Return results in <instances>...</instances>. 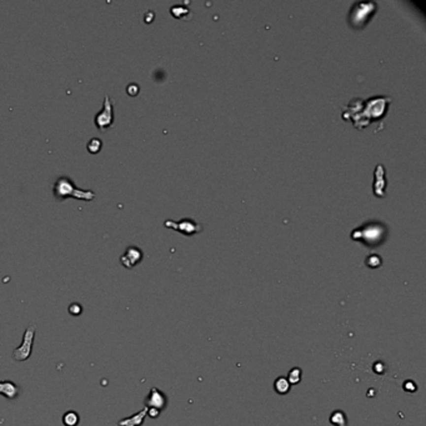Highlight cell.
<instances>
[{
    "label": "cell",
    "mask_w": 426,
    "mask_h": 426,
    "mask_svg": "<svg viewBox=\"0 0 426 426\" xmlns=\"http://www.w3.org/2000/svg\"><path fill=\"white\" fill-rule=\"evenodd\" d=\"M330 423L334 426H348V419L344 411L336 410L330 416Z\"/></svg>",
    "instance_id": "13"
},
{
    "label": "cell",
    "mask_w": 426,
    "mask_h": 426,
    "mask_svg": "<svg viewBox=\"0 0 426 426\" xmlns=\"http://www.w3.org/2000/svg\"><path fill=\"white\" fill-rule=\"evenodd\" d=\"M69 313L71 314L73 316H79L81 315V313H83V308H81V305L78 304V302H73V304H70V306H69Z\"/></svg>",
    "instance_id": "17"
},
{
    "label": "cell",
    "mask_w": 426,
    "mask_h": 426,
    "mask_svg": "<svg viewBox=\"0 0 426 426\" xmlns=\"http://www.w3.org/2000/svg\"><path fill=\"white\" fill-rule=\"evenodd\" d=\"M34 339H35V327H34V325H29V327L25 329L24 335H23L22 344L13 351V359L15 360V361L22 362L29 360V358L32 356L33 353Z\"/></svg>",
    "instance_id": "4"
},
{
    "label": "cell",
    "mask_w": 426,
    "mask_h": 426,
    "mask_svg": "<svg viewBox=\"0 0 426 426\" xmlns=\"http://www.w3.org/2000/svg\"><path fill=\"white\" fill-rule=\"evenodd\" d=\"M143 260V251L136 246H129L120 257V262L127 269H131Z\"/></svg>",
    "instance_id": "8"
},
{
    "label": "cell",
    "mask_w": 426,
    "mask_h": 426,
    "mask_svg": "<svg viewBox=\"0 0 426 426\" xmlns=\"http://www.w3.org/2000/svg\"><path fill=\"white\" fill-rule=\"evenodd\" d=\"M290 388H292V385L289 384L288 379L286 378H278L275 380V383H274V389H275V391L278 393V394L280 395H285L288 394L289 391H290Z\"/></svg>",
    "instance_id": "12"
},
{
    "label": "cell",
    "mask_w": 426,
    "mask_h": 426,
    "mask_svg": "<svg viewBox=\"0 0 426 426\" xmlns=\"http://www.w3.org/2000/svg\"><path fill=\"white\" fill-rule=\"evenodd\" d=\"M22 393V389L19 385H16L11 380H1L0 381V395L9 400H15Z\"/></svg>",
    "instance_id": "9"
},
{
    "label": "cell",
    "mask_w": 426,
    "mask_h": 426,
    "mask_svg": "<svg viewBox=\"0 0 426 426\" xmlns=\"http://www.w3.org/2000/svg\"><path fill=\"white\" fill-rule=\"evenodd\" d=\"M366 265L369 267H372V269H375V267H379L381 265V258L379 257V255H376V254H371V255H369V257H367Z\"/></svg>",
    "instance_id": "16"
},
{
    "label": "cell",
    "mask_w": 426,
    "mask_h": 426,
    "mask_svg": "<svg viewBox=\"0 0 426 426\" xmlns=\"http://www.w3.org/2000/svg\"><path fill=\"white\" fill-rule=\"evenodd\" d=\"M375 11H376V4L372 1L354 4V8L351 9L350 15H349V22L353 27L362 28L369 22Z\"/></svg>",
    "instance_id": "3"
},
{
    "label": "cell",
    "mask_w": 426,
    "mask_h": 426,
    "mask_svg": "<svg viewBox=\"0 0 426 426\" xmlns=\"http://www.w3.org/2000/svg\"><path fill=\"white\" fill-rule=\"evenodd\" d=\"M167 399L166 395L157 388H151L149 391V395L145 399L146 409H155V410L163 411L166 407Z\"/></svg>",
    "instance_id": "7"
},
{
    "label": "cell",
    "mask_w": 426,
    "mask_h": 426,
    "mask_svg": "<svg viewBox=\"0 0 426 426\" xmlns=\"http://www.w3.org/2000/svg\"><path fill=\"white\" fill-rule=\"evenodd\" d=\"M164 225L166 228L175 229L176 231H180L185 235H193L195 232L201 231V225L195 223L192 219H183V220L176 221V223L173 220H166Z\"/></svg>",
    "instance_id": "6"
},
{
    "label": "cell",
    "mask_w": 426,
    "mask_h": 426,
    "mask_svg": "<svg viewBox=\"0 0 426 426\" xmlns=\"http://www.w3.org/2000/svg\"><path fill=\"white\" fill-rule=\"evenodd\" d=\"M148 415L150 416V418L155 419V418H158V416L160 415V411L159 410H155V409H148Z\"/></svg>",
    "instance_id": "19"
},
{
    "label": "cell",
    "mask_w": 426,
    "mask_h": 426,
    "mask_svg": "<svg viewBox=\"0 0 426 426\" xmlns=\"http://www.w3.org/2000/svg\"><path fill=\"white\" fill-rule=\"evenodd\" d=\"M386 235H388V228L380 221H369L361 228H358L351 232V237L354 240L362 241L365 245L370 248L384 243Z\"/></svg>",
    "instance_id": "2"
},
{
    "label": "cell",
    "mask_w": 426,
    "mask_h": 426,
    "mask_svg": "<svg viewBox=\"0 0 426 426\" xmlns=\"http://www.w3.org/2000/svg\"><path fill=\"white\" fill-rule=\"evenodd\" d=\"M80 423V416L76 411L69 410L63 415V424L65 426H78Z\"/></svg>",
    "instance_id": "11"
},
{
    "label": "cell",
    "mask_w": 426,
    "mask_h": 426,
    "mask_svg": "<svg viewBox=\"0 0 426 426\" xmlns=\"http://www.w3.org/2000/svg\"><path fill=\"white\" fill-rule=\"evenodd\" d=\"M301 369H299V367H294V369H292L290 371H289L288 375V381L290 385H296V384L300 383V380H301Z\"/></svg>",
    "instance_id": "14"
},
{
    "label": "cell",
    "mask_w": 426,
    "mask_h": 426,
    "mask_svg": "<svg viewBox=\"0 0 426 426\" xmlns=\"http://www.w3.org/2000/svg\"><path fill=\"white\" fill-rule=\"evenodd\" d=\"M139 93V88L138 85H135V84H131V85H129L128 87V94L129 95H136Z\"/></svg>",
    "instance_id": "18"
},
{
    "label": "cell",
    "mask_w": 426,
    "mask_h": 426,
    "mask_svg": "<svg viewBox=\"0 0 426 426\" xmlns=\"http://www.w3.org/2000/svg\"><path fill=\"white\" fill-rule=\"evenodd\" d=\"M94 122L100 131H106V129H109V128L113 125L114 106H113V101H111L110 98H109L108 95H105V98H104L103 109L95 115Z\"/></svg>",
    "instance_id": "5"
},
{
    "label": "cell",
    "mask_w": 426,
    "mask_h": 426,
    "mask_svg": "<svg viewBox=\"0 0 426 426\" xmlns=\"http://www.w3.org/2000/svg\"><path fill=\"white\" fill-rule=\"evenodd\" d=\"M101 148H103V143L98 138H93L92 140L88 143V151H89L90 154H98V153L101 150Z\"/></svg>",
    "instance_id": "15"
},
{
    "label": "cell",
    "mask_w": 426,
    "mask_h": 426,
    "mask_svg": "<svg viewBox=\"0 0 426 426\" xmlns=\"http://www.w3.org/2000/svg\"><path fill=\"white\" fill-rule=\"evenodd\" d=\"M53 193H54V197L60 201L67 199V197L84 200V201H93L95 197H97V194L93 190L76 188L74 181L69 176H60V178H58L54 186H53Z\"/></svg>",
    "instance_id": "1"
},
{
    "label": "cell",
    "mask_w": 426,
    "mask_h": 426,
    "mask_svg": "<svg viewBox=\"0 0 426 426\" xmlns=\"http://www.w3.org/2000/svg\"><path fill=\"white\" fill-rule=\"evenodd\" d=\"M146 416H148V409L144 407L143 410H140L139 413L119 420L118 426H141Z\"/></svg>",
    "instance_id": "10"
}]
</instances>
